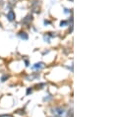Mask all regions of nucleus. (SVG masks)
Instances as JSON below:
<instances>
[{
  "label": "nucleus",
  "instance_id": "5",
  "mask_svg": "<svg viewBox=\"0 0 127 117\" xmlns=\"http://www.w3.org/2000/svg\"><path fill=\"white\" fill-rule=\"evenodd\" d=\"M42 67H43V63H42V62L35 63V64L32 66V68H33V69H40V68H42Z\"/></svg>",
  "mask_w": 127,
  "mask_h": 117
},
{
  "label": "nucleus",
  "instance_id": "4",
  "mask_svg": "<svg viewBox=\"0 0 127 117\" xmlns=\"http://www.w3.org/2000/svg\"><path fill=\"white\" fill-rule=\"evenodd\" d=\"M19 36H20L22 39H24V40H28V38H29L28 33L25 32V31H21V32H19Z\"/></svg>",
  "mask_w": 127,
  "mask_h": 117
},
{
  "label": "nucleus",
  "instance_id": "9",
  "mask_svg": "<svg viewBox=\"0 0 127 117\" xmlns=\"http://www.w3.org/2000/svg\"><path fill=\"white\" fill-rule=\"evenodd\" d=\"M44 24L46 25V24H50V22L49 21H44Z\"/></svg>",
  "mask_w": 127,
  "mask_h": 117
},
{
  "label": "nucleus",
  "instance_id": "2",
  "mask_svg": "<svg viewBox=\"0 0 127 117\" xmlns=\"http://www.w3.org/2000/svg\"><path fill=\"white\" fill-rule=\"evenodd\" d=\"M7 18H8V20L9 21H14L15 20V18H16V15H15V13L13 12V11H9V13L7 14Z\"/></svg>",
  "mask_w": 127,
  "mask_h": 117
},
{
  "label": "nucleus",
  "instance_id": "6",
  "mask_svg": "<svg viewBox=\"0 0 127 117\" xmlns=\"http://www.w3.org/2000/svg\"><path fill=\"white\" fill-rule=\"evenodd\" d=\"M66 25H68V22H67V21H61V23H60V26H61V27H64V26H66Z\"/></svg>",
  "mask_w": 127,
  "mask_h": 117
},
{
  "label": "nucleus",
  "instance_id": "1",
  "mask_svg": "<svg viewBox=\"0 0 127 117\" xmlns=\"http://www.w3.org/2000/svg\"><path fill=\"white\" fill-rule=\"evenodd\" d=\"M51 111H52V113L54 114V116H56V117H66V115H67V112L64 110L63 108H61V107L53 108Z\"/></svg>",
  "mask_w": 127,
  "mask_h": 117
},
{
  "label": "nucleus",
  "instance_id": "7",
  "mask_svg": "<svg viewBox=\"0 0 127 117\" xmlns=\"http://www.w3.org/2000/svg\"><path fill=\"white\" fill-rule=\"evenodd\" d=\"M9 78V76H7V75H4L2 78H1V82H5V80L6 79H8Z\"/></svg>",
  "mask_w": 127,
  "mask_h": 117
},
{
  "label": "nucleus",
  "instance_id": "3",
  "mask_svg": "<svg viewBox=\"0 0 127 117\" xmlns=\"http://www.w3.org/2000/svg\"><path fill=\"white\" fill-rule=\"evenodd\" d=\"M32 15H28L25 19L22 20V23H23V24H29V23L32 22Z\"/></svg>",
  "mask_w": 127,
  "mask_h": 117
},
{
  "label": "nucleus",
  "instance_id": "8",
  "mask_svg": "<svg viewBox=\"0 0 127 117\" xmlns=\"http://www.w3.org/2000/svg\"><path fill=\"white\" fill-rule=\"evenodd\" d=\"M31 92H32V88H28L27 89V94H30Z\"/></svg>",
  "mask_w": 127,
  "mask_h": 117
}]
</instances>
